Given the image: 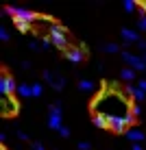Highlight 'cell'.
Wrapping results in <instances>:
<instances>
[{
    "mask_svg": "<svg viewBox=\"0 0 146 150\" xmlns=\"http://www.w3.org/2000/svg\"><path fill=\"white\" fill-rule=\"evenodd\" d=\"M61 126H63V122H61V102H55L48 109V128L59 133Z\"/></svg>",
    "mask_w": 146,
    "mask_h": 150,
    "instance_id": "5b68a950",
    "label": "cell"
},
{
    "mask_svg": "<svg viewBox=\"0 0 146 150\" xmlns=\"http://www.w3.org/2000/svg\"><path fill=\"white\" fill-rule=\"evenodd\" d=\"M100 50H103V52L113 54V52H120V46H118V44H113V41H109V44H100Z\"/></svg>",
    "mask_w": 146,
    "mask_h": 150,
    "instance_id": "e0dca14e",
    "label": "cell"
},
{
    "mask_svg": "<svg viewBox=\"0 0 146 150\" xmlns=\"http://www.w3.org/2000/svg\"><path fill=\"white\" fill-rule=\"evenodd\" d=\"M120 35H122V44L124 46L137 44V41L142 39V37H140V33H137V30H133V28H122V30H120Z\"/></svg>",
    "mask_w": 146,
    "mask_h": 150,
    "instance_id": "8fae6325",
    "label": "cell"
},
{
    "mask_svg": "<svg viewBox=\"0 0 146 150\" xmlns=\"http://www.w3.org/2000/svg\"><path fill=\"white\" fill-rule=\"evenodd\" d=\"M44 81L48 83L53 89H57V91H61V89L66 87V79H63V76L57 74V72H50V70H46V72H44Z\"/></svg>",
    "mask_w": 146,
    "mask_h": 150,
    "instance_id": "9c48e42d",
    "label": "cell"
},
{
    "mask_svg": "<svg viewBox=\"0 0 146 150\" xmlns=\"http://www.w3.org/2000/svg\"><path fill=\"white\" fill-rule=\"evenodd\" d=\"M85 52H87V46L85 44H79L76 48L66 50V59L70 61V63H81V61L85 59Z\"/></svg>",
    "mask_w": 146,
    "mask_h": 150,
    "instance_id": "30bf717a",
    "label": "cell"
},
{
    "mask_svg": "<svg viewBox=\"0 0 146 150\" xmlns=\"http://www.w3.org/2000/svg\"><path fill=\"white\" fill-rule=\"evenodd\" d=\"M124 94H127V96H131L135 102H142L144 98H146V94H144L142 89H140L137 85H127V87H124Z\"/></svg>",
    "mask_w": 146,
    "mask_h": 150,
    "instance_id": "7c38bea8",
    "label": "cell"
},
{
    "mask_svg": "<svg viewBox=\"0 0 146 150\" xmlns=\"http://www.w3.org/2000/svg\"><path fill=\"white\" fill-rule=\"evenodd\" d=\"M59 135H61V137H63V139H68V137H70V128H68V126H61V131H59Z\"/></svg>",
    "mask_w": 146,
    "mask_h": 150,
    "instance_id": "484cf974",
    "label": "cell"
},
{
    "mask_svg": "<svg viewBox=\"0 0 146 150\" xmlns=\"http://www.w3.org/2000/svg\"><path fill=\"white\" fill-rule=\"evenodd\" d=\"M131 150H144V146H142V144H133Z\"/></svg>",
    "mask_w": 146,
    "mask_h": 150,
    "instance_id": "d6a6232c",
    "label": "cell"
},
{
    "mask_svg": "<svg viewBox=\"0 0 146 150\" xmlns=\"http://www.w3.org/2000/svg\"><path fill=\"white\" fill-rule=\"evenodd\" d=\"M31 150H46L44 146H41L39 142H35V144H31Z\"/></svg>",
    "mask_w": 146,
    "mask_h": 150,
    "instance_id": "4dcf8cb0",
    "label": "cell"
},
{
    "mask_svg": "<svg viewBox=\"0 0 146 150\" xmlns=\"http://www.w3.org/2000/svg\"><path fill=\"white\" fill-rule=\"evenodd\" d=\"M142 59H144V63H146V54H142Z\"/></svg>",
    "mask_w": 146,
    "mask_h": 150,
    "instance_id": "836d02e7",
    "label": "cell"
},
{
    "mask_svg": "<svg viewBox=\"0 0 146 150\" xmlns=\"http://www.w3.org/2000/svg\"><path fill=\"white\" fill-rule=\"evenodd\" d=\"M15 135H18V139H22V142H26V139H28V135L24 131H15Z\"/></svg>",
    "mask_w": 146,
    "mask_h": 150,
    "instance_id": "f1b7e54d",
    "label": "cell"
},
{
    "mask_svg": "<svg viewBox=\"0 0 146 150\" xmlns=\"http://www.w3.org/2000/svg\"><path fill=\"white\" fill-rule=\"evenodd\" d=\"M66 33H68V28L63 26V24H57V22L48 24V37H50V41H53V46H55V48H59V50H63V52L72 48Z\"/></svg>",
    "mask_w": 146,
    "mask_h": 150,
    "instance_id": "7a4b0ae2",
    "label": "cell"
},
{
    "mask_svg": "<svg viewBox=\"0 0 146 150\" xmlns=\"http://www.w3.org/2000/svg\"><path fill=\"white\" fill-rule=\"evenodd\" d=\"M122 61L135 72H146V63H144V59L140 54H133V52H129V50H122Z\"/></svg>",
    "mask_w": 146,
    "mask_h": 150,
    "instance_id": "8992f818",
    "label": "cell"
},
{
    "mask_svg": "<svg viewBox=\"0 0 146 150\" xmlns=\"http://www.w3.org/2000/svg\"><path fill=\"white\" fill-rule=\"evenodd\" d=\"M122 7H124V11H127V13H133L135 7H137V2H133V0H124Z\"/></svg>",
    "mask_w": 146,
    "mask_h": 150,
    "instance_id": "ffe728a7",
    "label": "cell"
},
{
    "mask_svg": "<svg viewBox=\"0 0 146 150\" xmlns=\"http://www.w3.org/2000/svg\"><path fill=\"white\" fill-rule=\"evenodd\" d=\"M79 89H81V91H94V83L87 81V79H83V81L79 83Z\"/></svg>",
    "mask_w": 146,
    "mask_h": 150,
    "instance_id": "d6986e66",
    "label": "cell"
},
{
    "mask_svg": "<svg viewBox=\"0 0 146 150\" xmlns=\"http://www.w3.org/2000/svg\"><path fill=\"white\" fill-rule=\"evenodd\" d=\"M28 48H31V50H39V48H41V44H37V41L33 39V41H28Z\"/></svg>",
    "mask_w": 146,
    "mask_h": 150,
    "instance_id": "83f0119b",
    "label": "cell"
},
{
    "mask_svg": "<svg viewBox=\"0 0 146 150\" xmlns=\"http://www.w3.org/2000/svg\"><path fill=\"white\" fill-rule=\"evenodd\" d=\"M137 7H140V13H142V18L146 15V2H137Z\"/></svg>",
    "mask_w": 146,
    "mask_h": 150,
    "instance_id": "1f68e13d",
    "label": "cell"
},
{
    "mask_svg": "<svg viewBox=\"0 0 146 150\" xmlns=\"http://www.w3.org/2000/svg\"><path fill=\"white\" fill-rule=\"evenodd\" d=\"M76 148H79V150H92V144L90 142H79V144H76Z\"/></svg>",
    "mask_w": 146,
    "mask_h": 150,
    "instance_id": "cb8c5ba5",
    "label": "cell"
},
{
    "mask_svg": "<svg viewBox=\"0 0 146 150\" xmlns=\"http://www.w3.org/2000/svg\"><path fill=\"white\" fill-rule=\"evenodd\" d=\"M18 111H20V105H18V100H13V96L2 98V100H0V113H2L4 117L15 115Z\"/></svg>",
    "mask_w": 146,
    "mask_h": 150,
    "instance_id": "ba28073f",
    "label": "cell"
},
{
    "mask_svg": "<svg viewBox=\"0 0 146 150\" xmlns=\"http://www.w3.org/2000/svg\"><path fill=\"white\" fill-rule=\"evenodd\" d=\"M13 24L18 26L20 33H28V30H31V22H24V20H13Z\"/></svg>",
    "mask_w": 146,
    "mask_h": 150,
    "instance_id": "ac0fdd59",
    "label": "cell"
},
{
    "mask_svg": "<svg viewBox=\"0 0 146 150\" xmlns=\"http://www.w3.org/2000/svg\"><path fill=\"white\" fill-rule=\"evenodd\" d=\"M4 13L11 15L13 20H24V22H31L33 24L35 20H39V15L31 9H24V7H4Z\"/></svg>",
    "mask_w": 146,
    "mask_h": 150,
    "instance_id": "3957f363",
    "label": "cell"
},
{
    "mask_svg": "<svg viewBox=\"0 0 146 150\" xmlns=\"http://www.w3.org/2000/svg\"><path fill=\"white\" fill-rule=\"evenodd\" d=\"M137 87H140V89H142L144 94H146V79H140V81H137Z\"/></svg>",
    "mask_w": 146,
    "mask_h": 150,
    "instance_id": "f546056e",
    "label": "cell"
},
{
    "mask_svg": "<svg viewBox=\"0 0 146 150\" xmlns=\"http://www.w3.org/2000/svg\"><path fill=\"white\" fill-rule=\"evenodd\" d=\"M133 122H135V117L131 113H129V115H122V117H111V120H109V131H113V133L129 131V128H133Z\"/></svg>",
    "mask_w": 146,
    "mask_h": 150,
    "instance_id": "277c9868",
    "label": "cell"
},
{
    "mask_svg": "<svg viewBox=\"0 0 146 150\" xmlns=\"http://www.w3.org/2000/svg\"><path fill=\"white\" fill-rule=\"evenodd\" d=\"M41 48H44V50H50V48H53V41H50V37H44V39H41Z\"/></svg>",
    "mask_w": 146,
    "mask_h": 150,
    "instance_id": "603a6c76",
    "label": "cell"
},
{
    "mask_svg": "<svg viewBox=\"0 0 146 150\" xmlns=\"http://www.w3.org/2000/svg\"><path fill=\"white\" fill-rule=\"evenodd\" d=\"M92 111L100 113L105 117H122L131 113V102L127 100L120 91L113 89H105V83H103V91L96 96V100L92 102Z\"/></svg>",
    "mask_w": 146,
    "mask_h": 150,
    "instance_id": "6da1fadb",
    "label": "cell"
},
{
    "mask_svg": "<svg viewBox=\"0 0 146 150\" xmlns=\"http://www.w3.org/2000/svg\"><path fill=\"white\" fill-rule=\"evenodd\" d=\"M127 139L133 142V144H142L144 142V133L140 131V128H129L127 131Z\"/></svg>",
    "mask_w": 146,
    "mask_h": 150,
    "instance_id": "4fadbf2b",
    "label": "cell"
},
{
    "mask_svg": "<svg viewBox=\"0 0 146 150\" xmlns=\"http://www.w3.org/2000/svg\"><path fill=\"white\" fill-rule=\"evenodd\" d=\"M31 87H33V96L39 98V96H41V83H33Z\"/></svg>",
    "mask_w": 146,
    "mask_h": 150,
    "instance_id": "7402d4cb",
    "label": "cell"
},
{
    "mask_svg": "<svg viewBox=\"0 0 146 150\" xmlns=\"http://www.w3.org/2000/svg\"><path fill=\"white\" fill-rule=\"evenodd\" d=\"M18 96L20 98H31L33 96V87H31L28 83H20L18 85Z\"/></svg>",
    "mask_w": 146,
    "mask_h": 150,
    "instance_id": "9a60e30c",
    "label": "cell"
},
{
    "mask_svg": "<svg viewBox=\"0 0 146 150\" xmlns=\"http://www.w3.org/2000/svg\"><path fill=\"white\" fill-rule=\"evenodd\" d=\"M92 122H94V126H98V128H109V117L100 115V113H94Z\"/></svg>",
    "mask_w": 146,
    "mask_h": 150,
    "instance_id": "5bb4252c",
    "label": "cell"
},
{
    "mask_svg": "<svg viewBox=\"0 0 146 150\" xmlns=\"http://www.w3.org/2000/svg\"><path fill=\"white\" fill-rule=\"evenodd\" d=\"M131 115H133V117L142 115V105H140V102H135V105H131Z\"/></svg>",
    "mask_w": 146,
    "mask_h": 150,
    "instance_id": "44dd1931",
    "label": "cell"
},
{
    "mask_svg": "<svg viewBox=\"0 0 146 150\" xmlns=\"http://www.w3.org/2000/svg\"><path fill=\"white\" fill-rule=\"evenodd\" d=\"M120 79H122L124 83H129V85H133V81H135V70L124 68L122 72H120Z\"/></svg>",
    "mask_w": 146,
    "mask_h": 150,
    "instance_id": "2e32d148",
    "label": "cell"
},
{
    "mask_svg": "<svg viewBox=\"0 0 146 150\" xmlns=\"http://www.w3.org/2000/svg\"><path fill=\"white\" fill-rule=\"evenodd\" d=\"M0 39H2V41H9V30L4 28V26H0Z\"/></svg>",
    "mask_w": 146,
    "mask_h": 150,
    "instance_id": "d4e9b609",
    "label": "cell"
},
{
    "mask_svg": "<svg viewBox=\"0 0 146 150\" xmlns=\"http://www.w3.org/2000/svg\"><path fill=\"white\" fill-rule=\"evenodd\" d=\"M15 91H18V85H15L13 76L2 74V76H0V96H2V98H9V96H13Z\"/></svg>",
    "mask_w": 146,
    "mask_h": 150,
    "instance_id": "52a82bcc",
    "label": "cell"
},
{
    "mask_svg": "<svg viewBox=\"0 0 146 150\" xmlns=\"http://www.w3.org/2000/svg\"><path fill=\"white\" fill-rule=\"evenodd\" d=\"M137 28H140V30H146V15H144V18H140V22H137Z\"/></svg>",
    "mask_w": 146,
    "mask_h": 150,
    "instance_id": "4316f807",
    "label": "cell"
}]
</instances>
